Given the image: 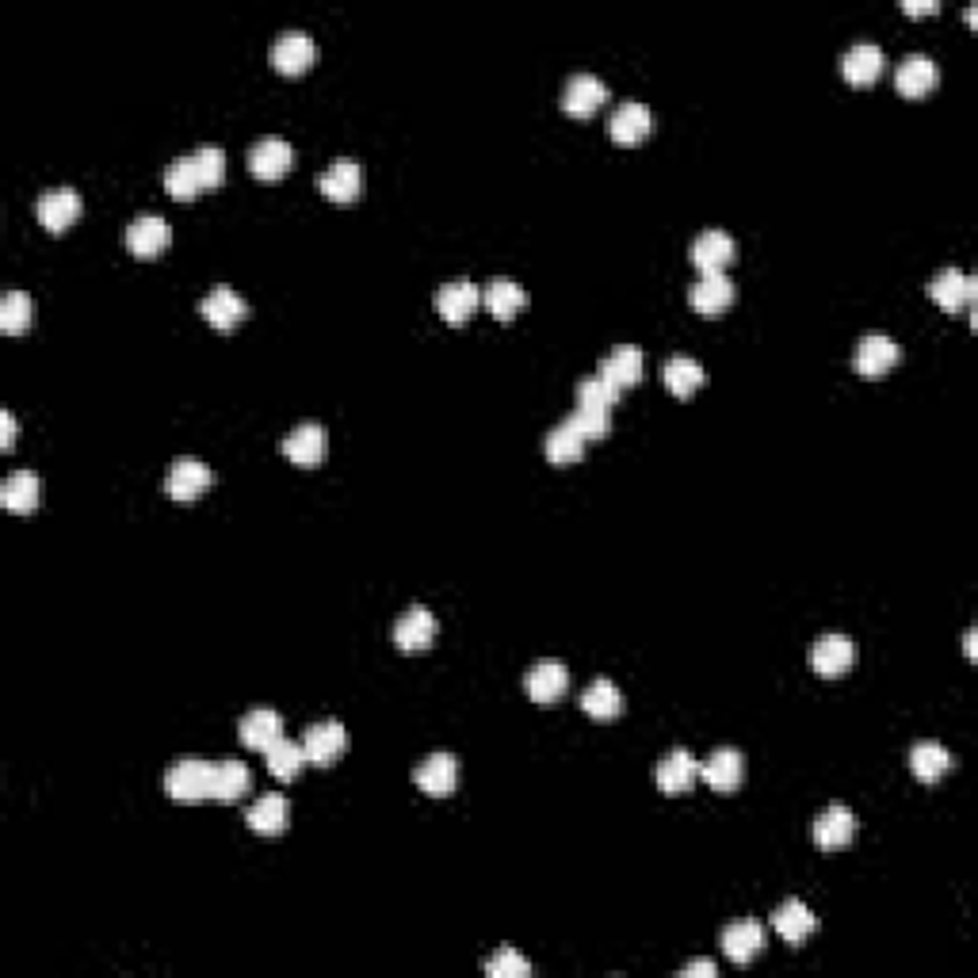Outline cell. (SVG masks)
<instances>
[{
  "instance_id": "74e56055",
  "label": "cell",
  "mask_w": 978,
  "mask_h": 978,
  "mask_svg": "<svg viewBox=\"0 0 978 978\" xmlns=\"http://www.w3.org/2000/svg\"><path fill=\"white\" fill-rule=\"evenodd\" d=\"M585 444H589V440H585L570 421H563L558 429H551V436H547V459L555 463V467L577 463L585 455Z\"/></svg>"
},
{
  "instance_id": "7c38bea8",
  "label": "cell",
  "mask_w": 978,
  "mask_h": 978,
  "mask_svg": "<svg viewBox=\"0 0 978 978\" xmlns=\"http://www.w3.org/2000/svg\"><path fill=\"white\" fill-rule=\"evenodd\" d=\"M654 780H657V788H662L665 796H685V791L700 780V760H696L688 749H673V753H665V757H662Z\"/></svg>"
},
{
  "instance_id": "cb8c5ba5",
  "label": "cell",
  "mask_w": 978,
  "mask_h": 978,
  "mask_svg": "<svg viewBox=\"0 0 978 978\" xmlns=\"http://www.w3.org/2000/svg\"><path fill=\"white\" fill-rule=\"evenodd\" d=\"M688 302H692L696 314L719 318L734 307V284L726 276H703L700 284L688 291Z\"/></svg>"
},
{
  "instance_id": "277c9868",
  "label": "cell",
  "mask_w": 978,
  "mask_h": 978,
  "mask_svg": "<svg viewBox=\"0 0 978 978\" xmlns=\"http://www.w3.org/2000/svg\"><path fill=\"white\" fill-rule=\"evenodd\" d=\"M737 256V245L726 230H703L692 242V264L703 276H723V268H731Z\"/></svg>"
},
{
  "instance_id": "ab89813d",
  "label": "cell",
  "mask_w": 978,
  "mask_h": 978,
  "mask_svg": "<svg viewBox=\"0 0 978 978\" xmlns=\"http://www.w3.org/2000/svg\"><path fill=\"white\" fill-rule=\"evenodd\" d=\"M31 322H35V302H31V294L8 291L4 299H0V329H4V333H23Z\"/></svg>"
},
{
  "instance_id": "836d02e7",
  "label": "cell",
  "mask_w": 978,
  "mask_h": 978,
  "mask_svg": "<svg viewBox=\"0 0 978 978\" xmlns=\"http://www.w3.org/2000/svg\"><path fill=\"white\" fill-rule=\"evenodd\" d=\"M910 773L921 783H936L944 773H952V753L936 742H918L910 749Z\"/></svg>"
},
{
  "instance_id": "4dcf8cb0",
  "label": "cell",
  "mask_w": 978,
  "mask_h": 978,
  "mask_svg": "<svg viewBox=\"0 0 978 978\" xmlns=\"http://www.w3.org/2000/svg\"><path fill=\"white\" fill-rule=\"evenodd\" d=\"M287 822H291V807H287L284 796H260L248 807V830L253 833L276 837V833L287 830Z\"/></svg>"
},
{
  "instance_id": "3957f363",
  "label": "cell",
  "mask_w": 978,
  "mask_h": 978,
  "mask_svg": "<svg viewBox=\"0 0 978 978\" xmlns=\"http://www.w3.org/2000/svg\"><path fill=\"white\" fill-rule=\"evenodd\" d=\"M929 294H933V302L941 310H948V314H959V310H971L975 307V279L967 276V271L959 268H944L933 276V284H929Z\"/></svg>"
},
{
  "instance_id": "8fae6325",
  "label": "cell",
  "mask_w": 978,
  "mask_h": 978,
  "mask_svg": "<svg viewBox=\"0 0 978 978\" xmlns=\"http://www.w3.org/2000/svg\"><path fill=\"white\" fill-rule=\"evenodd\" d=\"M853 662H856V646H853V638H845V635H822L811 651L814 673L825 680L845 677V673L853 669Z\"/></svg>"
},
{
  "instance_id": "8992f818",
  "label": "cell",
  "mask_w": 978,
  "mask_h": 978,
  "mask_svg": "<svg viewBox=\"0 0 978 978\" xmlns=\"http://www.w3.org/2000/svg\"><path fill=\"white\" fill-rule=\"evenodd\" d=\"M35 214L51 234H62V230H69L77 219H81V196H77L74 188L43 191L35 203Z\"/></svg>"
},
{
  "instance_id": "ee69618b",
  "label": "cell",
  "mask_w": 978,
  "mask_h": 978,
  "mask_svg": "<svg viewBox=\"0 0 978 978\" xmlns=\"http://www.w3.org/2000/svg\"><path fill=\"white\" fill-rule=\"evenodd\" d=\"M570 424H574L577 432H581L585 440H600V436H608V429H612V413H608V409H585V405H577L574 416H570Z\"/></svg>"
},
{
  "instance_id": "44dd1931",
  "label": "cell",
  "mask_w": 978,
  "mask_h": 978,
  "mask_svg": "<svg viewBox=\"0 0 978 978\" xmlns=\"http://www.w3.org/2000/svg\"><path fill=\"white\" fill-rule=\"evenodd\" d=\"M853 837H856V818H853V811H848V807L833 803V807H825V811L818 814V822H814L818 848L833 853V848L853 845Z\"/></svg>"
},
{
  "instance_id": "f546056e",
  "label": "cell",
  "mask_w": 978,
  "mask_h": 978,
  "mask_svg": "<svg viewBox=\"0 0 978 978\" xmlns=\"http://www.w3.org/2000/svg\"><path fill=\"white\" fill-rule=\"evenodd\" d=\"M482 307L497 322H512V318L527 307V291L520 284H512V279H493L482 291Z\"/></svg>"
},
{
  "instance_id": "4fadbf2b",
  "label": "cell",
  "mask_w": 978,
  "mask_h": 978,
  "mask_svg": "<svg viewBox=\"0 0 978 978\" xmlns=\"http://www.w3.org/2000/svg\"><path fill=\"white\" fill-rule=\"evenodd\" d=\"M643 371H646V359L635 344H620V348H612L600 359V379L612 382L615 390H627L635 387V382H643Z\"/></svg>"
},
{
  "instance_id": "b9f144b4",
  "label": "cell",
  "mask_w": 978,
  "mask_h": 978,
  "mask_svg": "<svg viewBox=\"0 0 978 978\" xmlns=\"http://www.w3.org/2000/svg\"><path fill=\"white\" fill-rule=\"evenodd\" d=\"M188 157H191V165H196L203 191L219 188V184L226 180V154H222L219 146H203V149H196V154H188Z\"/></svg>"
},
{
  "instance_id": "60d3db41",
  "label": "cell",
  "mask_w": 978,
  "mask_h": 978,
  "mask_svg": "<svg viewBox=\"0 0 978 978\" xmlns=\"http://www.w3.org/2000/svg\"><path fill=\"white\" fill-rule=\"evenodd\" d=\"M165 191L173 199H196L199 191H203L196 165H191V157H180V162H173V165L165 168Z\"/></svg>"
},
{
  "instance_id": "d6986e66",
  "label": "cell",
  "mask_w": 978,
  "mask_h": 978,
  "mask_svg": "<svg viewBox=\"0 0 978 978\" xmlns=\"http://www.w3.org/2000/svg\"><path fill=\"white\" fill-rule=\"evenodd\" d=\"M294 165V149L287 146L284 138H260L253 149H248V168H253L256 180H279L287 176Z\"/></svg>"
},
{
  "instance_id": "30bf717a",
  "label": "cell",
  "mask_w": 978,
  "mask_h": 978,
  "mask_svg": "<svg viewBox=\"0 0 978 978\" xmlns=\"http://www.w3.org/2000/svg\"><path fill=\"white\" fill-rule=\"evenodd\" d=\"M168 242H173V226H168L165 219H157V214H138V219L126 226V248H131L134 256H142V260L162 256Z\"/></svg>"
},
{
  "instance_id": "d590c367",
  "label": "cell",
  "mask_w": 978,
  "mask_h": 978,
  "mask_svg": "<svg viewBox=\"0 0 978 978\" xmlns=\"http://www.w3.org/2000/svg\"><path fill=\"white\" fill-rule=\"evenodd\" d=\"M248 783H253L248 765H242V760H222V765H214L211 799H219V803H234V799H242L248 791Z\"/></svg>"
},
{
  "instance_id": "f6af8a7d",
  "label": "cell",
  "mask_w": 978,
  "mask_h": 978,
  "mask_svg": "<svg viewBox=\"0 0 978 978\" xmlns=\"http://www.w3.org/2000/svg\"><path fill=\"white\" fill-rule=\"evenodd\" d=\"M486 975H493V978H527V975H532V964H527V959L520 956V952L501 948V952H497V956L486 964Z\"/></svg>"
},
{
  "instance_id": "d6a6232c",
  "label": "cell",
  "mask_w": 978,
  "mask_h": 978,
  "mask_svg": "<svg viewBox=\"0 0 978 978\" xmlns=\"http://www.w3.org/2000/svg\"><path fill=\"white\" fill-rule=\"evenodd\" d=\"M773 929L788 944H803L807 936H811L814 929H818V918H814L811 910H807L803 902H796V898H791V902H783L780 910L773 913Z\"/></svg>"
},
{
  "instance_id": "9a60e30c",
  "label": "cell",
  "mask_w": 978,
  "mask_h": 978,
  "mask_svg": "<svg viewBox=\"0 0 978 978\" xmlns=\"http://www.w3.org/2000/svg\"><path fill=\"white\" fill-rule=\"evenodd\" d=\"M608 100V85L592 74H574L563 88V111L574 119H589Z\"/></svg>"
},
{
  "instance_id": "c3c4849f",
  "label": "cell",
  "mask_w": 978,
  "mask_h": 978,
  "mask_svg": "<svg viewBox=\"0 0 978 978\" xmlns=\"http://www.w3.org/2000/svg\"><path fill=\"white\" fill-rule=\"evenodd\" d=\"M936 0H902V12L905 15H933L936 12Z\"/></svg>"
},
{
  "instance_id": "681fc988",
  "label": "cell",
  "mask_w": 978,
  "mask_h": 978,
  "mask_svg": "<svg viewBox=\"0 0 978 978\" xmlns=\"http://www.w3.org/2000/svg\"><path fill=\"white\" fill-rule=\"evenodd\" d=\"M964 651H967V657H975V631H967V638H964Z\"/></svg>"
},
{
  "instance_id": "ffe728a7",
  "label": "cell",
  "mask_w": 978,
  "mask_h": 978,
  "mask_svg": "<svg viewBox=\"0 0 978 978\" xmlns=\"http://www.w3.org/2000/svg\"><path fill=\"white\" fill-rule=\"evenodd\" d=\"M211 482H214V475H211V467H207V463L176 459L173 470H168V478H165V489H168V497H176V501H196L199 493H207V489H211Z\"/></svg>"
},
{
  "instance_id": "5b68a950",
  "label": "cell",
  "mask_w": 978,
  "mask_h": 978,
  "mask_svg": "<svg viewBox=\"0 0 978 978\" xmlns=\"http://www.w3.org/2000/svg\"><path fill=\"white\" fill-rule=\"evenodd\" d=\"M902 359V348L891 341L887 333H868L860 341V348H856V375H864V379H879V375L894 371V364Z\"/></svg>"
},
{
  "instance_id": "e0dca14e",
  "label": "cell",
  "mask_w": 978,
  "mask_h": 978,
  "mask_svg": "<svg viewBox=\"0 0 978 978\" xmlns=\"http://www.w3.org/2000/svg\"><path fill=\"white\" fill-rule=\"evenodd\" d=\"M482 307V291H478L470 279H459V284H444L436 291V314L452 325H463L475 310Z\"/></svg>"
},
{
  "instance_id": "8d00e7d4",
  "label": "cell",
  "mask_w": 978,
  "mask_h": 978,
  "mask_svg": "<svg viewBox=\"0 0 978 978\" xmlns=\"http://www.w3.org/2000/svg\"><path fill=\"white\" fill-rule=\"evenodd\" d=\"M581 711L589 719H600V723H604V719H615L623 711V692L612 685V680H592L581 696Z\"/></svg>"
},
{
  "instance_id": "5bb4252c",
  "label": "cell",
  "mask_w": 978,
  "mask_h": 978,
  "mask_svg": "<svg viewBox=\"0 0 978 978\" xmlns=\"http://www.w3.org/2000/svg\"><path fill=\"white\" fill-rule=\"evenodd\" d=\"M936 81H941V74H936V62L929 58V54H910V58H902L894 69V88L902 96H910V100L929 96L936 88Z\"/></svg>"
},
{
  "instance_id": "ac0fdd59",
  "label": "cell",
  "mask_w": 978,
  "mask_h": 978,
  "mask_svg": "<svg viewBox=\"0 0 978 978\" xmlns=\"http://www.w3.org/2000/svg\"><path fill=\"white\" fill-rule=\"evenodd\" d=\"M325 447H329L325 429H322V424H314V421L291 429V432H287V440H284V455L294 463V467H318V463L325 459Z\"/></svg>"
},
{
  "instance_id": "f1b7e54d",
  "label": "cell",
  "mask_w": 978,
  "mask_h": 978,
  "mask_svg": "<svg viewBox=\"0 0 978 978\" xmlns=\"http://www.w3.org/2000/svg\"><path fill=\"white\" fill-rule=\"evenodd\" d=\"M760 948H765V929L757 921H737V925L723 933V952L734 964H753L760 956Z\"/></svg>"
},
{
  "instance_id": "e575fe53",
  "label": "cell",
  "mask_w": 978,
  "mask_h": 978,
  "mask_svg": "<svg viewBox=\"0 0 978 978\" xmlns=\"http://www.w3.org/2000/svg\"><path fill=\"white\" fill-rule=\"evenodd\" d=\"M662 379L677 398H688V394H696L703 382H708V375H703V367L696 364L692 356H673V359H665Z\"/></svg>"
},
{
  "instance_id": "1f68e13d",
  "label": "cell",
  "mask_w": 978,
  "mask_h": 978,
  "mask_svg": "<svg viewBox=\"0 0 978 978\" xmlns=\"http://www.w3.org/2000/svg\"><path fill=\"white\" fill-rule=\"evenodd\" d=\"M0 504H4L8 512H15V516H27V512H35V504H38V475H31V470H15V475H8L4 486H0Z\"/></svg>"
},
{
  "instance_id": "7a4b0ae2",
  "label": "cell",
  "mask_w": 978,
  "mask_h": 978,
  "mask_svg": "<svg viewBox=\"0 0 978 978\" xmlns=\"http://www.w3.org/2000/svg\"><path fill=\"white\" fill-rule=\"evenodd\" d=\"M268 58H271V66H276L279 74L299 77L318 62V43L307 35V31H287V35H279L276 43H271Z\"/></svg>"
},
{
  "instance_id": "2e32d148",
  "label": "cell",
  "mask_w": 978,
  "mask_h": 978,
  "mask_svg": "<svg viewBox=\"0 0 978 978\" xmlns=\"http://www.w3.org/2000/svg\"><path fill=\"white\" fill-rule=\"evenodd\" d=\"M302 749H307V760L310 765H333L336 757H344V749H348V731H344L341 723H314L307 731V737H302Z\"/></svg>"
},
{
  "instance_id": "484cf974",
  "label": "cell",
  "mask_w": 978,
  "mask_h": 978,
  "mask_svg": "<svg viewBox=\"0 0 978 978\" xmlns=\"http://www.w3.org/2000/svg\"><path fill=\"white\" fill-rule=\"evenodd\" d=\"M700 776L711 791H734L745 776V760L737 749H715L708 760L700 765Z\"/></svg>"
},
{
  "instance_id": "4316f807",
  "label": "cell",
  "mask_w": 978,
  "mask_h": 978,
  "mask_svg": "<svg viewBox=\"0 0 978 978\" xmlns=\"http://www.w3.org/2000/svg\"><path fill=\"white\" fill-rule=\"evenodd\" d=\"M841 74H845L848 85H876L879 74H883V51L876 43H856L841 58Z\"/></svg>"
},
{
  "instance_id": "7dc6e473",
  "label": "cell",
  "mask_w": 978,
  "mask_h": 978,
  "mask_svg": "<svg viewBox=\"0 0 978 978\" xmlns=\"http://www.w3.org/2000/svg\"><path fill=\"white\" fill-rule=\"evenodd\" d=\"M680 975L685 978H715V964H711V959H692L688 967H680Z\"/></svg>"
},
{
  "instance_id": "d4e9b609",
  "label": "cell",
  "mask_w": 978,
  "mask_h": 978,
  "mask_svg": "<svg viewBox=\"0 0 978 978\" xmlns=\"http://www.w3.org/2000/svg\"><path fill=\"white\" fill-rule=\"evenodd\" d=\"M199 310H203V318H207V322H211L214 329H234V325H242L245 318H248L245 299L234 291V287H226V284L214 287V291L207 294L203 307H199Z\"/></svg>"
},
{
  "instance_id": "52a82bcc",
  "label": "cell",
  "mask_w": 978,
  "mask_h": 978,
  "mask_svg": "<svg viewBox=\"0 0 978 978\" xmlns=\"http://www.w3.org/2000/svg\"><path fill=\"white\" fill-rule=\"evenodd\" d=\"M654 131V115L646 103H620V108L612 111V119H608V138L620 142V146H638V142L646 138V134Z\"/></svg>"
},
{
  "instance_id": "7402d4cb",
  "label": "cell",
  "mask_w": 978,
  "mask_h": 978,
  "mask_svg": "<svg viewBox=\"0 0 978 978\" xmlns=\"http://www.w3.org/2000/svg\"><path fill=\"white\" fill-rule=\"evenodd\" d=\"M237 737H242L248 749L268 753L271 745H276L279 737H284V715H279V711H271V708H256V711H248L242 723H237Z\"/></svg>"
},
{
  "instance_id": "83f0119b",
  "label": "cell",
  "mask_w": 978,
  "mask_h": 978,
  "mask_svg": "<svg viewBox=\"0 0 978 978\" xmlns=\"http://www.w3.org/2000/svg\"><path fill=\"white\" fill-rule=\"evenodd\" d=\"M359 184H364V176H359V165L356 162H333L322 173V180H318V188H322L325 199H333V203H352V199L359 196Z\"/></svg>"
},
{
  "instance_id": "f35d334b",
  "label": "cell",
  "mask_w": 978,
  "mask_h": 978,
  "mask_svg": "<svg viewBox=\"0 0 978 978\" xmlns=\"http://www.w3.org/2000/svg\"><path fill=\"white\" fill-rule=\"evenodd\" d=\"M264 757H268V773L276 776V780H294L299 768L307 765V749H302V742H287V737H279Z\"/></svg>"
},
{
  "instance_id": "6da1fadb",
  "label": "cell",
  "mask_w": 978,
  "mask_h": 978,
  "mask_svg": "<svg viewBox=\"0 0 978 978\" xmlns=\"http://www.w3.org/2000/svg\"><path fill=\"white\" fill-rule=\"evenodd\" d=\"M211 783H214V765H207V760L199 757L176 760L165 773V791L176 803H203V799H211Z\"/></svg>"
},
{
  "instance_id": "7bdbcfd3",
  "label": "cell",
  "mask_w": 978,
  "mask_h": 978,
  "mask_svg": "<svg viewBox=\"0 0 978 978\" xmlns=\"http://www.w3.org/2000/svg\"><path fill=\"white\" fill-rule=\"evenodd\" d=\"M615 402H620V390H615L612 382L600 379V375H597V379L577 382V405H585V409H608V413H612Z\"/></svg>"
},
{
  "instance_id": "ba28073f",
  "label": "cell",
  "mask_w": 978,
  "mask_h": 978,
  "mask_svg": "<svg viewBox=\"0 0 978 978\" xmlns=\"http://www.w3.org/2000/svg\"><path fill=\"white\" fill-rule=\"evenodd\" d=\"M436 631H440L436 615H432L424 604H413L402 620L394 623V646H398V651H405V654L429 651L432 638H436Z\"/></svg>"
},
{
  "instance_id": "9c48e42d",
  "label": "cell",
  "mask_w": 978,
  "mask_h": 978,
  "mask_svg": "<svg viewBox=\"0 0 978 978\" xmlns=\"http://www.w3.org/2000/svg\"><path fill=\"white\" fill-rule=\"evenodd\" d=\"M413 783L424 796H452L459 783V760L452 753H432L413 768Z\"/></svg>"
},
{
  "instance_id": "603a6c76",
  "label": "cell",
  "mask_w": 978,
  "mask_h": 978,
  "mask_svg": "<svg viewBox=\"0 0 978 978\" xmlns=\"http://www.w3.org/2000/svg\"><path fill=\"white\" fill-rule=\"evenodd\" d=\"M524 688L535 703H555L570 688V673L563 662H535L524 677Z\"/></svg>"
},
{
  "instance_id": "bcb514c9",
  "label": "cell",
  "mask_w": 978,
  "mask_h": 978,
  "mask_svg": "<svg viewBox=\"0 0 978 978\" xmlns=\"http://www.w3.org/2000/svg\"><path fill=\"white\" fill-rule=\"evenodd\" d=\"M15 444V416H12V409H4V413H0V447H12Z\"/></svg>"
}]
</instances>
